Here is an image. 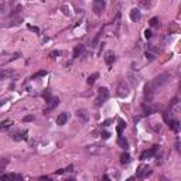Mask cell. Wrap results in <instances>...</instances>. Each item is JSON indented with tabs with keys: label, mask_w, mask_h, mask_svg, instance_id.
I'll return each mask as SVG.
<instances>
[{
	"label": "cell",
	"mask_w": 181,
	"mask_h": 181,
	"mask_svg": "<svg viewBox=\"0 0 181 181\" xmlns=\"http://www.w3.org/2000/svg\"><path fill=\"white\" fill-rule=\"evenodd\" d=\"M0 181H7V176H6V174L0 176Z\"/></svg>",
	"instance_id": "35"
},
{
	"label": "cell",
	"mask_w": 181,
	"mask_h": 181,
	"mask_svg": "<svg viewBox=\"0 0 181 181\" xmlns=\"http://www.w3.org/2000/svg\"><path fill=\"white\" fill-rule=\"evenodd\" d=\"M167 123H168V126H170V129H173L174 132H178V120H176V119H173V120H167Z\"/></svg>",
	"instance_id": "18"
},
{
	"label": "cell",
	"mask_w": 181,
	"mask_h": 181,
	"mask_svg": "<svg viewBox=\"0 0 181 181\" xmlns=\"http://www.w3.org/2000/svg\"><path fill=\"white\" fill-rule=\"evenodd\" d=\"M126 181H135V177H130V178H127Z\"/></svg>",
	"instance_id": "39"
},
{
	"label": "cell",
	"mask_w": 181,
	"mask_h": 181,
	"mask_svg": "<svg viewBox=\"0 0 181 181\" xmlns=\"http://www.w3.org/2000/svg\"><path fill=\"white\" fill-rule=\"evenodd\" d=\"M31 120H34V116H33V115H29V116H26V117L23 119V122H31Z\"/></svg>",
	"instance_id": "29"
},
{
	"label": "cell",
	"mask_w": 181,
	"mask_h": 181,
	"mask_svg": "<svg viewBox=\"0 0 181 181\" xmlns=\"http://www.w3.org/2000/svg\"><path fill=\"white\" fill-rule=\"evenodd\" d=\"M109 136H110V135H109L108 132H103V133H102V137H103L105 140H106V139H109Z\"/></svg>",
	"instance_id": "33"
},
{
	"label": "cell",
	"mask_w": 181,
	"mask_h": 181,
	"mask_svg": "<svg viewBox=\"0 0 181 181\" xmlns=\"http://www.w3.org/2000/svg\"><path fill=\"white\" fill-rule=\"evenodd\" d=\"M6 176H7V181H23V176L17 174V173H10Z\"/></svg>",
	"instance_id": "13"
},
{
	"label": "cell",
	"mask_w": 181,
	"mask_h": 181,
	"mask_svg": "<svg viewBox=\"0 0 181 181\" xmlns=\"http://www.w3.org/2000/svg\"><path fill=\"white\" fill-rule=\"evenodd\" d=\"M27 135H29V132H27V130H24V132H14V133L11 135V139H13V140H16V142L27 140Z\"/></svg>",
	"instance_id": "7"
},
{
	"label": "cell",
	"mask_w": 181,
	"mask_h": 181,
	"mask_svg": "<svg viewBox=\"0 0 181 181\" xmlns=\"http://www.w3.org/2000/svg\"><path fill=\"white\" fill-rule=\"evenodd\" d=\"M143 112H145V115L146 116H149V115H151V113H154L156 112V108H153V106H150L149 103L147 105H143Z\"/></svg>",
	"instance_id": "19"
},
{
	"label": "cell",
	"mask_w": 181,
	"mask_h": 181,
	"mask_svg": "<svg viewBox=\"0 0 181 181\" xmlns=\"http://www.w3.org/2000/svg\"><path fill=\"white\" fill-rule=\"evenodd\" d=\"M117 145L120 146L122 149H125V150H126V149L129 147V142H127L123 136H119V137H117Z\"/></svg>",
	"instance_id": "17"
},
{
	"label": "cell",
	"mask_w": 181,
	"mask_h": 181,
	"mask_svg": "<svg viewBox=\"0 0 181 181\" xmlns=\"http://www.w3.org/2000/svg\"><path fill=\"white\" fill-rule=\"evenodd\" d=\"M105 7H106V3L103 0H95L93 1V11H95L96 16H101L103 13Z\"/></svg>",
	"instance_id": "2"
},
{
	"label": "cell",
	"mask_w": 181,
	"mask_h": 181,
	"mask_svg": "<svg viewBox=\"0 0 181 181\" xmlns=\"http://www.w3.org/2000/svg\"><path fill=\"white\" fill-rule=\"evenodd\" d=\"M74 171V166H68L67 168H64V173H71Z\"/></svg>",
	"instance_id": "31"
},
{
	"label": "cell",
	"mask_w": 181,
	"mask_h": 181,
	"mask_svg": "<svg viewBox=\"0 0 181 181\" xmlns=\"http://www.w3.org/2000/svg\"><path fill=\"white\" fill-rule=\"evenodd\" d=\"M151 171L147 168V167H145V166H140L139 168H137V171H136V177H139V178H143L145 176H147V174H150Z\"/></svg>",
	"instance_id": "8"
},
{
	"label": "cell",
	"mask_w": 181,
	"mask_h": 181,
	"mask_svg": "<svg viewBox=\"0 0 181 181\" xmlns=\"http://www.w3.org/2000/svg\"><path fill=\"white\" fill-rule=\"evenodd\" d=\"M10 125H11V122H10V120H4V122H1V125H0V132L7 130V129L10 127Z\"/></svg>",
	"instance_id": "23"
},
{
	"label": "cell",
	"mask_w": 181,
	"mask_h": 181,
	"mask_svg": "<svg viewBox=\"0 0 181 181\" xmlns=\"http://www.w3.org/2000/svg\"><path fill=\"white\" fill-rule=\"evenodd\" d=\"M157 150H158V147H157V146H153L151 149H149V150H145V151L140 154V160H146V158L154 157V156L157 154Z\"/></svg>",
	"instance_id": "5"
},
{
	"label": "cell",
	"mask_w": 181,
	"mask_h": 181,
	"mask_svg": "<svg viewBox=\"0 0 181 181\" xmlns=\"http://www.w3.org/2000/svg\"><path fill=\"white\" fill-rule=\"evenodd\" d=\"M132 161V157H130V154L129 153H122V156H120V163L122 164H129Z\"/></svg>",
	"instance_id": "16"
},
{
	"label": "cell",
	"mask_w": 181,
	"mask_h": 181,
	"mask_svg": "<svg viewBox=\"0 0 181 181\" xmlns=\"http://www.w3.org/2000/svg\"><path fill=\"white\" fill-rule=\"evenodd\" d=\"M42 98L45 99V102H48V101H50V98H51V93H50V91H45V92L42 93Z\"/></svg>",
	"instance_id": "26"
},
{
	"label": "cell",
	"mask_w": 181,
	"mask_h": 181,
	"mask_svg": "<svg viewBox=\"0 0 181 181\" xmlns=\"http://www.w3.org/2000/svg\"><path fill=\"white\" fill-rule=\"evenodd\" d=\"M167 78H170V76H168L167 74H163V75H158L157 78H154V81H153V82H150V84H151V85H153V88L156 89L157 86H161L163 84H166V82L168 81Z\"/></svg>",
	"instance_id": "3"
},
{
	"label": "cell",
	"mask_w": 181,
	"mask_h": 181,
	"mask_svg": "<svg viewBox=\"0 0 181 181\" xmlns=\"http://www.w3.org/2000/svg\"><path fill=\"white\" fill-rule=\"evenodd\" d=\"M76 115H78V117H82V120H84V122H86V120H88V117H89V115H88V110H86V109H78V110H76Z\"/></svg>",
	"instance_id": "15"
},
{
	"label": "cell",
	"mask_w": 181,
	"mask_h": 181,
	"mask_svg": "<svg viewBox=\"0 0 181 181\" xmlns=\"http://www.w3.org/2000/svg\"><path fill=\"white\" fill-rule=\"evenodd\" d=\"M98 76H99V74H98V72L92 74V75L88 78V81H86V82H88V85H93V84H95V81L98 79Z\"/></svg>",
	"instance_id": "22"
},
{
	"label": "cell",
	"mask_w": 181,
	"mask_h": 181,
	"mask_svg": "<svg viewBox=\"0 0 181 181\" xmlns=\"http://www.w3.org/2000/svg\"><path fill=\"white\" fill-rule=\"evenodd\" d=\"M129 95V85L126 82H120L117 86V96L119 98H126Z\"/></svg>",
	"instance_id": "4"
},
{
	"label": "cell",
	"mask_w": 181,
	"mask_h": 181,
	"mask_svg": "<svg viewBox=\"0 0 181 181\" xmlns=\"http://www.w3.org/2000/svg\"><path fill=\"white\" fill-rule=\"evenodd\" d=\"M129 17H130L132 21H137L140 19V10L139 9H132L130 13H129Z\"/></svg>",
	"instance_id": "10"
},
{
	"label": "cell",
	"mask_w": 181,
	"mask_h": 181,
	"mask_svg": "<svg viewBox=\"0 0 181 181\" xmlns=\"http://www.w3.org/2000/svg\"><path fill=\"white\" fill-rule=\"evenodd\" d=\"M60 54H61L60 51H51V52H50V57H51V58L54 60V58H57V57H58Z\"/></svg>",
	"instance_id": "28"
},
{
	"label": "cell",
	"mask_w": 181,
	"mask_h": 181,
	"mask_svg": "<svg viewBox=\"0 0 181 181\" xmlns=\"http://www.w3.org/2000/svg\"><path fill=\"white\" fill-rule=\"evenodd\" d=\"M153 95H154V88L151 84H147L145 86V98L147 99V103L153 99Z\"/></svg>",
	"instance_id": "6"
},
{
	"label": "cell",
	"mask_w": 181,
	"mask_h": 181,
	"mask_svg": "<svg viewBox=\"0 0 181 181\" xmlns=\"http://www.w3.org/2000/svg\"><path fill=\"white\" fill-rule=\"evenodd\" d=\"M27 27H29V30H31V31H34V33H40V30H38L37 27H34V26H30V24H29Z\"/></svg>",
	"instance_id": "30"
},
{
	"label": "cell",
	"mask_w": 181,
	"mask_h": 181,
	"mask_svg": "<svg viewBox=\"0 0 181 181\" xmlns=\"http://www.w3.org/2000/svg\"><path fill=\"white\" fill-rule=\"evenodd\" d=\"M45 75H47V71L42 70V71H38L37 74H34V75L31 76V79H37V78H40V76H45Z\"/></svg>",
	"instance_id": "24"
},
{
	"label": "cell",
	"mask_w": 181,
	"mask_h": 181,
	"mask_svg": "<svg viewBox=\"0 0 181 181\" xmlns=\"http://www.w3.org/2000/svg\"><path fill=\"white\" fill-rule=\"evenodd\" d=\"M1 105H3V102H0V106H1Z\"/></svg>",
	"instance_id": "41"
},
{
	"label": "cell",
	"mask_w": 181,
	"mask_h": 181,
	"mask_svg": "<svg viewBox=\"0 0 181 181\" xmlns=\"http://www.w3.org/2000/svg\"><path fill=\"white\" fill-rule=\"evenodd\" d=\"M47 103H48V110H51V109H54L55 106H58L60 99H58L57 96H51V98H50V101H48Z\"/></svg>",
	"instance_id": "12"
},
{
	"label": "cell",
	"mask_w": 181,
	"mask_h": 181,
	"mask_svg": "<svg viewBox=\"0 0 181 181\" xmlns=\"http://www.w3.org/2000/svg\"><path fill=\"white\" fill-rule=\"evenodd\" d=\"M11 74H13V71H10V70H0V79L9 78V76H11Z\"/></svg>",
	"instance_id": "21"
},
{
	"label": "cell",
	"mask_w": 181,
	"mask_h": 181,
	"mask_svg": "<svg viewBox=\"0 0 181 181\" xmlns=\"http://www.w3.org/2000/svg\"><path fill=\"white\" fill-rule=\"evenodd\" d=\"M126 127V122H123V120H119V126L116 127V132H117V135L119 136H122V133H123V129Z\"/></svg>",
	"instance_id": "20"
},
{
	"label": "cell",
	"mask_w": 181,
	"mask_h": 181,
	"mask_svg": "<svg viewBox=\"0 0 181 181\" xmlns=\"http://www.w3.org/2000/svg\"><path fill=\"white\" fill-rule=\"evenodd\" d=\"M65 181H75L74 178H68V180H65Z\"/></svg>",
	"instance_id": "40"
},
{
	"label": "cell",
	"mask_w": 181,
	"mask_h": 181,
	"mask_svg": "<svg viewBox=\"0 0 181 181\" xmlns=\"http://www.w3.org/2000/svg\"><path fill=\"white\" fill-rule=\"evenodd\" d=\"M101 34H102V33L99 31V33L96 34V37L93 38V41H92V47H96V44H98V40H99V37H101Z\"/></svg>",
	"instance_id": "27"
},
{
	"label": "cell",
	"mask_w": 181,
	"mask_h": 181,
	"mask_svg": "<svg viewBox=\"0 0 181 181\" xmlns=\"http://www.w3.org/2000/svg\"><path fill=\"white\" fill-rule=\"evenodd\" d=\"M3 7H4V3H3V1H0V9H3Z\"/></svg>",
	"instance_id": "38"
},
{
	"label": "cell",
	"mask_w": 181,
	"mask_h": 181,
	"mask_svg": "<svg viewBox=\"0 0 181 181\" xmlns=\"http://www.w3.org/2000/svg\"><path fill=\"white\" fill-rule=\"evenodd\" d=\"M108 98H109V89L105 88V86H101L98 89V98L95 99V105L96 106H102L108 101Z\"/></svg>",
	"instance_id": "1"
},
{
	"label": "cell",
	"mask_w": 181,
	"mask_h": 181,
	"mask_svg": "<svg viewBox=\"0 0 181 181\" xmlns=\"http://www.w3.org/2000/svg\"><path fill=\"white\" fill-rule=\"evenodd\" d=\"M110 122H112V120H106V122L103 123V126H109V123H110Z\"/></svg>",
	"instance_id": "37"
},
{
	"label": "cell",
	"mask_w": 181,
	"mask_h": 181,
	"mask_svg": "<svg viewBox=\"0 0 181 181\" xmlns=\"http://www.w3.org/2000/svg\"><path fill=\"white\" fill-rule=\"evenodd\" d=\"M140 6H143V7H149V6H150V3H149V1H147V3H146V1H140Z\"/></svg>",
	"instance_id": "34"
},
{
	"label": "cell",
	"mask_w": 181,
	"mask_h": 181,
	"mask_svg": "<svg viewBox=\"0 0 181 181\" xmlns=\"http://www.w3.org/2000/svg\"><path fill=\"white\" fill-rule=\"evenodd\" d=\"M145 37H146V38H150V37H151V31H150V30H146V31H145Z\"/></svg>",
	"instance_id": "32"
},
{
	"label": "cell",
	"mask_w": 181,
	"mask_h": 181,
	"mask_svg": "<svg viewBox=\"0 0 181 181\" xmlns=\"http://www.w3.org/2000/svg\"><path fill=\"white\" fill-rule=\"evenodd\" d=\"M113 61H115V52L113 51H106V54H105V62H106V65L109 68L112 67Z\"/></svg>",
	"instance_id": "9"
},
{
	"label": "cell",
	"mask_w": 181,
	"mask_h": 181,
	"mask_svg": "<svg viewBox=\"0 0 181 181\" xmlns=\"http://www.w3.org/2000/svg\"><path fill=\"white\" fill-rule=\"evenodd\" d=\"M160 23H158V17H153V19H150V26L151 27H157Z\"/></svg>",
	"instance_id": "25"
},
{
	"label": "cell",
	"mask_w": 181,
	"mask_h": 181,
	"mask_svg": "<svg viewBox=\"0 0 181 181\" xmlns=\"http://www.w3.org/2000/svg\"><path fill=\"white\" fill-rule=\"evenodd\" d=\"M84 50H85V45H82V44H79V45H76L75 48H74V52H72V57L74 58H78L82 52H84Z\"/></svg>",
	"instance_id": "14"
},
{
	"label": "cell",
	"mask_w": 181,
	"mask_h": 181,
	"mask_svg": "<svg viewBox=\"0 0 181 181\" xmlns=\"http://www.w3.org/2000/svg\"><path fill=\"white\" fill-rule=\"evenodd\" d=\"M102 181H110V178H109V176H108V174H105V176H103V178H102Z\"/></svg>",
	"instance_id": "36"
},
{
	"label": "cell",
	"mask_w": 181,
	"mask_h": 181,
	"mask_svg": "<svg viewBox=\"0 0 181 181\" xmlns=\"http://www.w3.org/2000/svg\"><path fill=\"white\" fill-rule=\"evenodd\" d=\"M68 122V113H60V116L57 117V125L58 126H62V125H65Z\"/></svg>",
	"instance_id": "11"
}]
</instances>
